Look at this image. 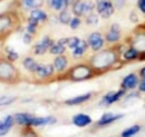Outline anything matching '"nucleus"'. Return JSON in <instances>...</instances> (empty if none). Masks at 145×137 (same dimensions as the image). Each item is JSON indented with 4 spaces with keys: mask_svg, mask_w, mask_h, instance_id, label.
<instances>
[{
    "mask_svg": "<svg viewBox=\"0 0 145 137\" xmlns=\"http://www.w3.org/2000/svg\"><path fill=\"white\" fill-rule=\"evenodd\" d=\"M88 65L93 68L96 74H103L110 69H114L119 65H122L121 53L117 47L102 49L101 51L94 52L88 60Z\"/></svg>",
    "mask_w": 145,
    "mask_h": 137,
    "instance_id": "obj_1",
    "label": "nucleus"
},
{
    "mask_svg": "<svg viewBox=\"0 0 145 137\" xmlns=\"http://www.w3.org/2000/svg\"><path fill=\"white\" fill-rule=\"evenodd\" d=\"M65 75L72 81H84L92 79L97 74L93 70V68L88 65V62H86V63H79V65H75L74 67L69 68L68 72L65 73Z\"/></svg>",
    "mask_w": 145,
    "mask_h": 137,
    "instance_id": "obj_2",
    "label": "nucleus"
},
{
    "mask_svg": "<svg viewBox=\"0 0 145 137\" xmlns=\"http://www.w3.org/2000/svg\"><path fill=\"white\" fill-rule=\"evenodd\" d=\"M20 78V72L6 58H0V81L3 83H15Z\"/></svg>",
    "mask_w": 145,
    "mask_h": 137,
    "instance_id": "obj_3",
    "label": "nucleus"
},
{
    "mask_svg": "<svg viewBox=\"0 0 145 137\" xmlns=\"http://www.w3.org/2000/svg\"><path fill=\"white\" fill-rule=\"evenodd\" d=\"M17 22L18 20L13 13L11 12L1 13L0 15V38L7 36L10 33H12L17 27Z\"/></svg>",
    "mask_w": 145,
    "mask_h": 137,
    "instance_id": "obj_4",
    "label": "nucleus"
},
{
    "mask_svg": "<svg viewBox=\"0 0 145 137\" xmlns=\"http://www.w3.org/2000/svg\"><path fill=\"white\" fill-rule=\"evenodd\" d=\"M129 45H132L137 50H139V61H145V29L135 30L133 35L129 38Z\"/></svg>",
    "mask_w": 145,
    "mask_h": 137,
    "instance_id": "obj_5",
    "label": "nucleus"
},
{
    "mask_svg": "<svg viewBox=\"0 0 145 137\" xmlns=\"http://www.w3.org/2000/svg\"><path fill=\"white\" fill-rule=\"evenodd\" d=\"M115 5L111 0H97L96 1V11L103 20H108L115 13Z\"/></svg>",
    "mask_w": 145,
    "mask_h": 137,
    "instance_id": "obj_6",
    "label": "nucleus"
},
{
    "mask_svg": "<svg viewBox=\"0 0 145 137\" xmlns=\"http://www.w3.org/2000/svg\"><path fill=\"white\" fill-rule=\"evenodd\" d=\"M126 94H127L126 91L123 89H121V88L117 91H109V92H106L101 98V101H99V106H101V107L111 106V104H114L116 102L121 101V99H123Z\"/></svg>",
    "mask_w": 145,
    "mask_h": 137,
    "instance_id": "obj_7",
    "label": "nucleus"
},
{
    "mask_svg": "<svg viewBox=\"0 0 145 137\" xmlns=\"http://www.w3.org/2000/svg\"><path fill=\"white\" fill-rule=\"evenodd\" d=\"M86 40H87L89 50H92L93 52L101 51L102 49H104V45H105V43H106L104 35L102 33H99V32H92L91 34H88Z\"/></svg>",
    "mask_w": 145,
    "mask_h": 137,
    "instance_id": "obj_8",
    "label": "nucleus"
},
{
    "mask_svg": "<svg viewBox=\"0 0 145 137\" xmlns=\"http://www.w3.org/2000/svg\"><path fill=\"white\" fill-rule=\"evenodd\" d=\"M104 38H105V41L106 44L109 45H116L121 41L122 39V30H121V26L119 23H112L110 27H109V29L106 30L105 35H104Z\"/></svg>",
    "mask_w": 145,
    "mask_h": 137,
    "instance_id": "obj_9",
    "label": "nucleus"
},
{
    "mask_svg": "<svg viewBox=\"0 0 145 137\" xmlns=\"http://www.w3.org/2000/svg\"><path fill=\"white\" fill-rule=\"evenodd\" d=\"M140 83V76L138 73H129L121 81V89H123L126 92L128 91H133L138 89V85Z\"/></svg>",
    "mask_w": 145,
    "mask_h": 137,
    "instance_id": "obj_10",
    "label": "nucleus"
},
{
    "mask_svg": "<svg viewBox=\"0 0 145 137\" xmlns=\"http://www.w3.org/2000/svg\"><path fill=\"white\" fill-rule=\"evenodd\" d=\"M123 117H125V114H115V113H111V112L104 113L103 115L97 120L96 125H97V127H105L108 125L114 124V123H116L117 120L122 119Z\"/></svg>",
    "mask_w": 145,
    "mask_h": 137,
    "instance_id": "obj_11",
    "label": "nucleus"
},
{
    "mask_svg": "<svg viewBox=\"0 0 145 137\" xmlns=\"http://www.w3.org/2000/svg\"><path fill=\"white\" fill-rule=\"evenodd\" d=\"M53 43H54V40L51 39L50 36H44L40 41H38L33 46V52L35 55H38V56H42V55H45L48 51Z\"/></svg>",
    "mask_w": 145,
    "mask_h": 137,
    "instance_id": "obj_12",
    "label": "nucleus"
},
{
    "mask_svg": "<svg viewBox=\"0 0 145 137\" xmlns=\"http://www.w3.org/2000/svg\"><path fill=\"white\" fill-rule=\"evenodd\" d=\"M57 121V119L54 117H35L33 115L30 119L29 126L28 127H39V126H45V125H51L54 124Z\"/></svg>",
    "mask_w": 145,
    "mask_h": 137,
    "instance_id": "obj_13",
    "label": "nucleus"
},
{
    "mask_svg": "<svg viewBox=\"0 0 145 137\" xmlns=\"http://www.w3.org/2000/svg\"><path fill=\"white\" fill-rule=\"evenodd\" d=\"M140 52L132 45H128L127 49L121 53V60L122 62H133V61H139Z\"/></svg>",
    "mask_w": 145,
    "mask_h": 137,
    "instance_id": "obj_14",
    "label": "nucleus"
},
{
    "mask_svg": "<svg viewBox=\"0 0 145 137\" xmlns=\"http://www.w3.org/2000/svg\"><path fill=\"white\" fill-rule=\"evenodd\" d=\"M53 66L56 69L57 74H63V73L68 72V67H69V60L65 55H59L54 58L53 61Z\"/></svg>",
    "mask_w": 145,
    "mask_h": 137,
    "instance_id": "obj_15",
    "label": "nucleus"
},
{
    "mask_svg": "<svg viewBox=\"0 0 145 137\" xmlns=\"http://www.w3.org/2000/svg\"><path fill=\"white\" fill-rule=\"evenodd\" d=\"M71 123L75 126H78V127H87L88 125L92 124L93 120H92V118H91L88 114L78 113V114H75V115L71 118Z\"/></svg>",
    "mask_w": 145,
    "mask_h": 137,
    "instance_id": "obj_16",
    "label": "nucleus"
},
{
    "mask_svg": "<svg viewBox=\"0 0 145 137\" xmlns=\"http://www.w3.org/2000/svg\"><path fill=\"white\" fill-rule=\"evenodd\" d=\"M35 74L39 79H48V78L56 74V69H54L53 63H51V65H40Z\"/></svg>",
    "mask_w": 145,
    "mask_h": 137,
    "instance_id": "obj_17",
    "label": "nucleus"
},
{
    "mask_svg": "<svg viewBox=\"0 0 145 137\" xmlns=\"http://www.w3.org/2000/svg\"><path fill=\"white\" fill-rule=\"evenodd\" d=\"M92 97V94L87 92V94H84V95H79V96H75V97H71L69 99H67L64 102L67 106H79V104H82L85 102H87Z\"/></svg>",
    "mask_w": 145,
    "mask_h": 137,
    "instance_id": "obj_18",
    "label": "nucleus"
},
{
    "mask_svg": "<svg viewBox=\"0 0 145 137\" xmlns=\"http://www.w3.org/2000/svg\"><path fill=\"white\" fill-rule=\"evenodd\" d=\"M87 50H89V46H88V44H87V40L81 39L79 45L71 51L72 57H74V58H81L82 56H85V53L87 52Z\"/></svg>",
    "mask_w": 145,
    "mask_h": 137,
    "instance_id": "obj_19",
    "label": "nucleus"
},
{
    "mask_svg": "<svg viewBox=\"0 0 145 137\" xmlns=\"http://www.w3.org/2000/svg\"><path fill=\"white\" fill-rule=\"evenodd\" d=\"M71 0H47V4L48 6L52 9L54 11H63V10H67L68 6L70 5Z\"/></svg>",
    "mask_w": 145,
    "mask_h": 137,
    "instance_id": "obj_20",
    "label": "nucleus"
},
{
    "mask_svg": "<svg viewBox=\"0 0 145 137\" xmlns=\"http://www.w3.org/2000/svg\"><path fill=\"white\" fill-rule=\"evenodd\" d=\"M31 114L29 113H16L13 118H15V123L20 126H23V127H28L29 126V123L31 119Z\"/></svg>",
    "mask_w": 145,
    "mask_h": 137,
    "instance_id": "obj_21",
    "label": "nucleus"
},
{
    "mask_svg": "<svg viewBox=\"0 0 145 137\" xmlns=\"http://www.w3.org/2000/svg\"><path fill=\"white\" fill-rule=\"evenodd\" d=\"M29 17L33 18V20H36L39 23L40 22L46 23V22L48 21V15L44 10H41V9H34V10H30Z\"/></svg>",
    "mask_w": 145,
    "mask_h": 137,
    "instance_id": "obj_22",
    "label": "nucleus"
},
{
    "mask_svg": "<svg viewBox=\"0 0 145 137\" xmlns=\"http://www.w3.org/2000/svg\"><path fill=\"white\" fill-rule=\"evenodd\" d=\"M22 63H23V67L25 68V69L28 72H30V73H33V74H35L36 70H38V68H39V66H40V63H38L33 57H30V56L25 57Z\"/></svg>",
    "mask_w": 145,
    "mask_h": 137,
    "instance_id": "obj_23",
    "label": "nucleus"
},
{
    "mask_svg": "<svg viewBox=\"0 0 145 137\" xmlns=\"http://www.w3.org/2000/svg\"><path fill=\"white\" fill-rule=\"evenodd\" d=\"M67 51V45L62 44L59 40L58 41H54L52 44V46L50 47L48 52L52 55H56V56H59V55H64V52Z\"/></svg>",
    "mask_w": 145,
    "mask_h": 137,
    "instance_id": "obj_24",
    "label": "nucleus"
},
{
    "mask_svg": "<svg viewBox=\"0 0 145 137\" xmlns=\"http://www.w3.org/2000/svg\"><path fill=\"white\" fill-rule=\"evenodd\" d=\"M140 131H142V125L134 124V125L127 127V129H125L122 131L121 137H134V136H137Z\"/></svg>",
    "mask_w": 145,
    "mask_h": 137,
    "instance_id": "obj_25",
    "label": "nucleus"
},
{
    "mask_svg": "<svg viewBox=\"0 0 145 137\" xmlns=\"http://www.w3.org/2000/svg\"><path fill=\"white\" fill-rule=\"evenodd\" d=\"M72 13L78 17L86 16V7H85V1L82 0H78L72 4Z\"/></svg>",
    "mask_w": 145,
    "mask_h": 137,
    "instance_id": "obj_26",
    "label": "nucleus"
},
{
    "mask_svg": "<svg viewBox=\"0 0 145 137\" xmlns=\"http://www.w3.org/2000/svg\"><path fill=\"white\" fill-rule=\"evenodd\" d=\"M15 118L13 115H6L3 119H0V129H5V130H11L12 126L15 125Z\"/></svg>",
    "mask_w": 145,
    "mask_h": 137,
    "instance_id": "obj_27",
    "label": "nucleus"
},
{
    "mask_svg": "<svg viewBox=\"0 0 145 137\" xmlns=\"http://www.w3.org/2000/svg\"><path fill=\"white\" fill-rule=\"evenodd\" d=\"M38 26H39V22L36 20H33V18H28L27 20V27H25V32L29 33L31 35H35L38 33Z\"/></svg>",
    "mask_w": 145,
    "mask_h": 137,
    "instance_id": "obj_28",
    "label": "nucleus"
},
{
    "mask_svg": "<svg viewBox=\"0 0 145 137\" xmlns=\"http://www.w3.org/2000/svg\"><path fill=\"white\" fill-rule=\"evenodd\" d=\"M42 4H44V0H22V5L25 9H30V10L39 9Z\"/></svg>",
    "mask_w": 145,
    "mask_h": 137,
    "instance_id": "obj_29",
    "label": "nucleus"
},
{
    "mask_svg": "<svg viewBox=\"0 0 145 137\" xmlns=\"http://www.w3.org/2000/svg\"><path fill=\"white\" fill-rule=\"evenodd\" d=\"M71 16H70V13L68 12L67 10H63V11H59V15H58V22L62 24H68L69 26L70 23V21H71Z\"/></svg>",
    "mask_w": 145,
    "mask_h": 137,
    "instance_id": "obj_30",
    "label": "nucleus"
},
{
    "mask_svg": "<svg viewBox=\"0 0 145 137\" xmlns=\"http://www.w3.org/2000/svg\"><path fill=\"white\" fill-rule=\"evenodd\" d=\"M5 52H6V60H8L10 62H16L18 58H20V55L18 52H16L11 47H5Z\"/></svg>",
    "mask_w": 145,
    "mask_h": 137,
    "instance_id": "obj_31",
    "label": "nucleus"
},
{
    "mask_svg": "<svg viewBox=\"0 0 145 137\" xmlns=\"http://www.w3.org/2000/svg\"><path fill=\"white\" fill-rule=\"evenodd\" d=\"M85 22H86V24H88V26H97L99 23V15L98 13H94V12L89 13V15L86 16Z\"/></svg>",
    "mask_w": 145,
    "mask_h": 137,
    "instance_id": "obj_32",
    "label": "nucleus"
},
{
    "mask_svg": "<svg viewBox=\"0 0 145 137\" xmlns=\"http://www.w3.org/2000/svg\"><path fill=\"white\" fill-rule=\"evenodd\" d=\"M80 40L81 39L78 38V36H70V38H67V47L70 49L71 51H72V50H74L79 45Z\"/></svg>",
    "mask_w": 145,
    "mask_h": 137,
    "instance_id": "obj_33",
    "label": "nucleus"
},
{
    "mask_svg": "<svg viewBox=\"0 0 145 137\" xmlns=\"http://www.w3.org/2000/svg\"><path fill=\"white\" fill-rule=\"evenodd\" d=\"M16 97L15 96H1L0 97V107L3 106H8V104H11L16 101Z\"/></svg>",
    "mask_w": 145,
    "mask_h": 137,
    "instance_id": "obj_34",
    "label": "nucleus"
},
{
    "mask_svg": "<svg viewBox=\"0 0 145 137\" xmlns=\"http://www.w3.org/2000/svg\"><path fill=\"white\" fill-rule=\"evenodd\" d=\"M81 23H82V21H81V17L74 16V17L71 18V21H70V23H69V27H70L72 30H75V29H78L79 27L81 26Z\"/></svg>",
    "mask_w": 145,
    "mask_h": 137,
    "instance_id": "obj_35",
    "label": "nucleus"
},
{
    "mask_svg": "<svg viewBox=\"0 0 145 137\" xmlns=\"http://www.w3.org/2000/svg\"><path fill=\"white\" fill-rule=\"evenodd\" d=\"M85 7H86V16L92 13L93 10L96 9V3H93L92 0H86L85 1Z\"/></svg>",
    "mask_w": 145,
    "mask_h": 137,
    "instance_id": "obj_36",
    "label": "nucleus"
},
{
    "mask_svg": "<svg viewBox=\"0 0 145 137\" xmlns=\"http://www.w3.org/2000/svg\"><path fill=\"white\" fill-rule=\"evenodd\" d=\"M24 137H38L36 132L34 131V127H25V130L23 131Z\"/></svg>",
    "mask_w": 145,
    "mask_h": 137,
    "instance_id": "obj_37",
    "label": "nucleus"
},
{
    "mask_svg": "<svg viewBox=\"0 0 145 137\" xmlns=\"http://www.w3.org/2000/svg\"><path fill=\"white\" fill-rule=\"evenodd\" d=\"M137 7L143 15H145V0H137Z\"/></svg>",
    "mask_w": 145,
    "mask_h": 137,
    "instance_id": "obj_38",
    "label": "nucleus"
},
{
    "mask_svg": "<svg viewBox=\"0 0 145 137\" xmlns=\"http://www.w3.org/2000/svg\"><path fill=\"white\" fill-rule=\"evenodd\" d=\"M129 21L133 22V23H138L139 22V16H138V13L135 11H132L129 13Z\"/></svg>",
    "mask_w": 145,
    "mask_h": 137,
    "instance_id": "obj_39",
    "label": "nucleus"
},
{
    "mask_svg": "<svg viewBox=\"0 0 145 137\" xmlns=\"http://www.w3.org/2000/svg\"><path fill=\"white\" fill-rule=\"evenodd\" d=\"M127 0H114V5H115V9L116 10H120V9H122L125 6Z\"/></svg>",
    "mask_w": 145,
    "mask_h": 137,
    "instance_id": "obj_40",
    "label": "nucleus"
},
{
    "mask_svg": "<svg viewBox=\"0 0 145 137\" xmlns=\"http://www.w3.org/2000/svg\"><path fill=\"white\" fill-rule=\"evenodd\" d=\"M31 41H33V35L25 32L23 34V43L24 44H31Z\"/></svg>",
    "mask_w": 145,
    "mask_h": 137,
    "instance_id": "obj_41",
    "label": "nucleus"
},
{
    "mask_svg": "<svg viewBox=\"0 0 145 137\" xmlns=\"http://www.w3.org/2000/svg\"><path fill=\"white\" fill-rule=\"evenodd\" d=\"M140 94H145V80H140V83L138 85V89H137Z\"/></svg>",
    "mask_w": 145,
    "mask_h": 137,
    "instance_id": "obj_42",
    "label": "nucleus"
},
{
    "mask_svg": "<svg viewBox=\"0 0 145 137\" xmlns=\"http://www.w3.org/2000/svg\"><path fill=\"white\" fill-rule=\"evenodd\" d=\"M139 76H140V80H145V66L143 68H140V70H139Z\"/></svg>",
    "mask_w": 145,
    "mask_h": 137,
    "instance_id": "obj_43",
    "label": "nucleus"
},
{
    "mask_svg": "<svg viewBox=\"0 0 145 137\" xmlns=\"http://www.w3.org/2000/svg\"><path fill=\"white\" fill-rule=\"evenodd\" d=\"M8 131H10V130H5V129H0V137H1V136H5L6 134H7V132Z\"/></svg>",
    "mask_w": 145,
    "mask_h": 137,
    "instance_id": "obj_44",
    "label": "nucleus"
}]
</instances>
